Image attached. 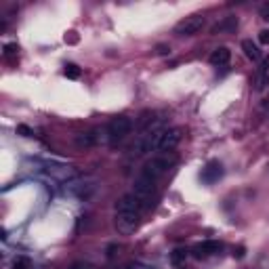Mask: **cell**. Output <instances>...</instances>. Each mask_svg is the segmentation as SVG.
I'll use <instances>...</instances> for the list:
<instances>
[{"label":"cell","instance_id":"6da1fadb","mask_svg":"<svg viewBox=\"0 0 269 269\" xmlns=\"http://www.w3.org/2000/svg\"><path fill=\"white\" fill-rule=\"evenodd\" d=\"M168 129V124L164 118H156L151 124H147L145 129L141 131V134L137 137L133 145V156L139 158V156H145L149 151H156L158 143H160V137L164 134V131Z\"/></svg>","mask_w":269,"mask_h":269},{"label":"cell","instance_id":"7a4b0ae2","mask_svg":"<svg viewBox=\"0 0 269 269\" xmlns=\"http://www.w3.org/2000/svg\"><path fill=\"white\" fill-rule=\"evenodd\" d=\"M175 162H177V156H173V154H160V156L151 158V160H147V162L143 164L141 175H145L149 179H154V181H158L160 177H164L168 173V168H173Z\"/></svg>","mask_w":269,"mask_h":269},{"label":"cell","instance_id":"3957f363","mask_svg":"<svg viewBox=\"0 0 269 269\" xmlns=\"http://www.w3.org/2000/svg\"><path fill=\"white\" fill-rule=\"evenodd\" d=\"M156 183L154 179H149L145 175H141L134 179V185H133V196L141 202L143 210H149L151 208V198H154V192H156Z\"/></svg>","mask_w":269,"mask_h":269},{"label":"cell","instance_id":"277c9868","mask_svg":"<svg viewBox=\"0 0 269 269\" xmlns=\"http://www.w3.org/2000/svg\"><path fill=\"white\" fill-rule=\"evenodd\" d=\"M141 225V212L139 210H120L116 212L114 227L120 236H133Z\"/></svg>","mask_w":269,"mask_h":269},{"label":"cell","instance_id":"5b68a950","mask_svg":"<svg viewBox=\"0 0 269 269\" xmlns=\"http://www.w3.org/2000/svg\"><path fill=\"white\" fill-rule=\"evenodd\" d=\"M133 120L129 118V116H116V118H112L110 122H107L105 127V133H107V141L112 143H118L122 141L124 137H129L131 131H133Z\"/></svg>","mask_w":269,"mask_h":269},{"label":"cell","instance_id":"8992f818","mask_svg":"<svg viewBox=\"0 0 269 269\" xmlns=\"http://www.w3.org/2000/svg\"><path fill=\"white\" fill-rule=\"evenodd\" d=\"M202 28H204V17L202 15H190L175 25V34L177 36H187V38H190V36L198 34Z\"/></svg>","mask_w":269,"mask_h":269},{"label":"cell","instance_id":"52a82bcc","mask_svg":"<svg viewBox=\"0 0 269 269\" xmlns=\"http://www.w3.org/2000/svg\"><path fill=\"white\" fill-rule=\"evenodd\" d=\"M183 139V131L179 129V127H173V129H166L164 134L160 137V143H158V147L156 151H162V154H170L179 143H181Z\"/></svg>","mask_w":269,"mask_h":269},{"label":"cell","instance_id":"ba28073f","mask_svg":"<svg viewBox=\"0 0 269 269\" xmlns=\"http://www.w3.org/2000/svg\"><path fill=\"white\" fill-rule=\"evenodd\" d=\"M221 250H223V242L204 240V242H198V244L192 248V255H194V259H208L212 255H219Z\"/></svg>","mask_w":269,"mask_h":269},{"label":"cell","instance_id":"9c48e42d","mask_svg":"<svg viewBox=\"0 0 269 269\" xmlns=\"http://www.w3.org/2000/svg\"><path fill=\"white\" fill-rule=\"evenodd\" d=\"M223 177V164L219 160H208V162L204 164L202 173H200V179L204 185H214Z\"/></svg>","mask_w":269,"mask_h":269},{"label":"cell","instance_id":"30bf717a","mask_svg":"<svg viewBox=\"0 0 269 269\" xmlns=\"http://www.w3.org/2000/svg\"><path fill=\"white\" fill-rule=\"evenodd\" d=\"M101 129H93V131H88V133H82V134H78L76 137V145L78 147H93V145H99V143L103 141L101 137Z\"/></svg>","mask_w":269,"mask_h":269},{"label":"cell","instance_id":"8fae6325","mask_svg":"<svg viewBox=\"0 0 269 269\" xmlns=\"http://www.w3.org/2000/svg\"><path fill=\"white\" fill-rule=\"evenodd\" d=\"M208 61L212 66H217V67H223V66H227L229 61H231V51L227 47H217L212 53H210V57Z\"/></svg>","mask_w":269,"mask_h":269},{"label":"cell","instance_id":"7c38bea8","mask_svg":"<svg viewBox=\"0 0 269 269\" xmlns=\"http://www.w3.org/2000/svg\"><path fill=\"white\" fill-rule=\"evenodd\" d=\"M242 51H244V55L250 59V61H259L261 59V49H259V44L253 42V40H242Z\"/></svg>","mask_w":269,"mask_h":269},{"label":"cell","instance_id":"4fadbf2b","mask_svg":"<svg viewBox=\"0 0 269 269\" xmlns=\"http://www.w3.org/2000/svg\"><path fill=\"white\" fill-rule=\"evenodd\" d=\"M238 28V17H227V19H223L221 23H217L212 28V34H219V32H234Z\"/></svg>","mask_w":269,"mask_h":269},{"label":"cell","instance_id":"5bb4252c","mask_svg":"<svg viewBox=\"0 0 269 269\" xmlns=\"http://www.w3.org/2000/svg\"><path fill=\"white\" fill-rule=\"evenodd\" d=\"M187 255H190V253H187L185 248H175L173 253H170V265H173V267H181L185 263Z\"/></svg>","mask_w":269,"mask_h":269},{"label":"cell","instance_id":"9a60e30c","mask_svg":"<svg viewBox=\"0 0 269 269\" xmlns=\"http://www.w3.org/2000/svg\"><path fill=\"white\" fill-rule=\"evenodd\" d=\"M64 74H66V78H69V80H78L80 74H82V69H80L76 64H66Z\"/></svg>","mask_w":269,"mask_h":269},{"label":"cell","instance_id":"2e32d148","mask_svg":"<svg viewBox=\"0 0 269 269\" xmlns=\"http://www.w3.org/2000/svg\"><path fill=\"white\" fill-rule=\"evenodd\" d=\"M13 269H32V261H30V257H15V261H13Z\"/></svg>","mask_w":269,"mask_h":269},{"label":"cell","instance_id":"e0dca14e","mask_svg":"<svg viewBox=\"0 0 269 269\" xmlns=\"http://www.w3.org/2000/svg\"><path fill=\"white\" fill-rule=\"evenodd\" d=\"M17 53H19V47H17V42H8V44H4L2 55H4L6 59H13V57H17Z\"/></svg>","mask_w":269,"mask_h":269},{"label":"cell","instance_id":"ac0fdd59","mask_svg":"<svg viewBox=\"0 0 269 269\" xmlns=\"http://www.w3.org/2000/svg\"><path fill=\"white\" fill-rule=\"evenodd\" d=\"M17 134H21V137H34V129H30L28 124H17Z\"/></svg>","mask_w":269,"mask_h":269},{"label":"cell","instance_id":"d6986e66","mask_svg":"<svg viewBox=\"0 0 269 269\" xmlns=\"http://www.w3.org/2000/svg\"><path fill=\"white\" fill-rule=\"evenodd\" d=\"M69 269H95L88 261H76V263H71Z\"/></svg>","mask_w":269,"mask_h":269},{"label":"cell","instance_id":"ffe728a7","mask_svg":"<svg viewBox=\"0 0 269 269\" xmlns=\"http://www.w3.org/2000/svg\"><path fill=\"white\" fill-rule=\"evenodd\" d=\"M244 255H246V248L244 246H234V259H244Z\"/></svg>","mask_w":269,"mask_h":269},{"label":"cell","instance_id":"44dd1931","mask_svg":"<svg viewBox=\"0 0 269 269\" xmlns=\"http://www.w3.org/2000/svg\"><path fill=\"white\" fill-rule=\"evenodd\" d=\"M259 42H261V44H269V30H261V32H259Z\"/></svg>","mask_w":269,"mask_h":269},{"label":"cell","instance_id":"7402d4cb","mask_svg":"<svg viewBox=\"0 0 269 269\" xmlns=\"http://www.w3.org/2000/svg\"><path fill=\"white\" fill-rule=\"evenodd\" d=\"M156 53H158V55H168L170 49L166 47V44H158V47H156Z\"/></svg>","mask_w":269,"mask_h":269},{"label":"cell","instance_id":"603a6c76","mask_svg":"<svg viewBox=\"0 0 269 269\" xmlns=\"http://www.w3.org/2000/svg\"><path fill=\"white\" fill-rule=\"evenodd\" d=\"M66 42H78V36H76V32H69V36H66Z\"/></svg>","mask_w":269,"mask_h":269},{"label":"cell","instance_id":"cb8c5ba5","mask_svg":"<svg viewBox=\"0 0 269 269\" xmlns=\"http://www.w3.org/2000/svg\"><path fill=\"white\" fill-rule=\"evenodd\" d=\"M116 250H120V246H116V244H112L110 248H107V257H110V259H112V257L116 255Z\"/></svg>","mask_w":269,"mask_h":269},{"label":"cell","instance_id":"d4e9b609","mask_svg":"<svg viewBox=\"0 0 269 269\" xmlns=\"http://www.w3.org/2000/svg\"><path fill=\"white\" fill-rule=\"evenodd\" d=\"M263 19H265V21L269 23V4H267V6L263 8Z\"/></svg>","mask_w":269,"mask_h":269}]
</instances>
